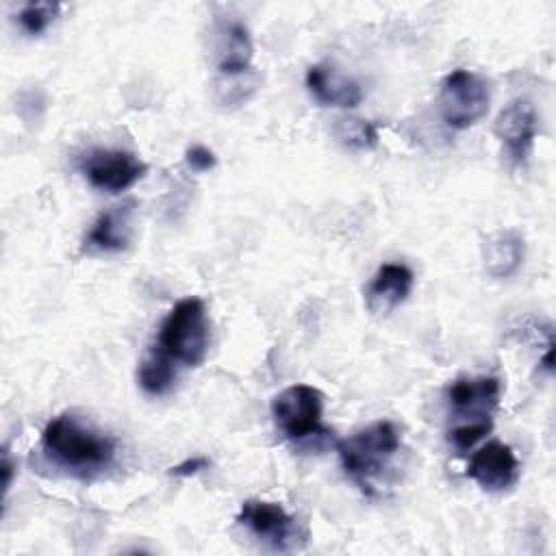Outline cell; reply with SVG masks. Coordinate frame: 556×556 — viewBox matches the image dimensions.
Listing matches in <instances>:
<instances>
[{
	"instance_id": "16",
	"label": "cell",
	"mask_w": 556,
	"mask_h": 556,
	"mask_svg": "<svg viewBox=\"0 0 556 556\" xmlns=\"http://www.w3.org/2000/svg\"><path fill=\"white\" fill-rule=\"evenodd\" d=\"M137 382L146 395L161 397L169 393L176 382V363L154 345L137 367Z\"/></svg>"
},
{
	"instance_id": "11",
	"label": "cell",
	"mask_w": 556,
	"mask_h": 556,
	"mask_svg": "<svg viewBox=\"0 0 556 556\" xmlns=\"http://www.w3.org/2000/svg\"><path fill=\"white\" fill-rule=\"evenodd\" d=\"M445 397L460 417H491L502 397V380L497 376H463L447 387Z\"/></svg>"
},
{
	"instance_id": "1",
	"label": "cell",
	"mask_w": 556,
	"mask_h": 556,
	"mask_svg": "<svg viewBox=\"0 0 556 556\" xmlns=\"http://www.w3.org/2000/svg\"><path fill=\"white\" fill-rule=\"evenodd\" d=\"M41 452L74 478H93L115 463V439L76 413H59L41 430Z\"/></svg>"
},
{
	"instance_id": "3",
	"label": "cell",
	"mask_w": 556,
	"mask_h": 556,
	"mask_svg": "<svg viewBox=\"0 0 556 556\" xmlns=\"http://www.w3.org/2000/svg\"><path fill=\"white\" fill-rule=\"evenodd\" d=\"M208 343L206 304L195 295L178 300L161 321L156 348L180 367H200L208 354Z\"/></svg>"
},
{
	"instance_id": "10",
	"label": "cell",
	"mask_w": 556,
	"mask_h": 556,
	"mask_svg": "<svg viewBox=\"0 0 556 556\" xmlns=\"http://www.w3.org/2000/svg\"><path fill=\"white\" fill-rule=\"evenodd\" d=\"M135 200L115 204L102 211L89 226L83 239V252L87 254H119L132 241Z\"/></svg>"
},
{
	"instance_id": "17",
	"label": "cell",
	"mask_w": 556,
	"mask_h": 556,
	"mask_svg": "<svg viewBox=\"0 0 556 556\" xmlns=\"http://www.w3.org/2000/svg\"><path fill=\"white\" fill-rule=\"evenodd\" d=\"M258 89V76L250 70L237 76H219L215 80V102L222 106H239L248 102Z\"/></svg>"
},
{
	"instance_id": "18",
	"label": "cell",
	"mask_w": 556,
	"mask_h": 556,
	"mask_svg": "<svg viewBox=\"0 0 556 556\" xmlns=\"http://www.w3.org/2000/svg\"><path fill=\"white\" fill-rule=\"evenodd\" d=\"M334 135L343 146H348L352 150H374L380 141L376 124H371L369 119H358V117L337 119Z\"/></svg>"
},
{
	"instance_id": "7",
	"label": "cell",
	"mask_w": 556,
	"mask_h": 556,
	"mask_svg": "<svg viewBox=\"0 0 556 556\" xmlns=\"http://www.w3.org/2000/svg\"><path fill=\"white\" fill-rule=\"evenodd\" d=\"M78 167L93 189L106 193H122L130 189L148 172V165L135 152L109 148H96L87 152Z\"/></svg>"
},
{
	"instance_id": "14",
	"label": "cell",
	"mask_w": 556,
	"mask_h": 556,
	"mask_svg": "<svg viewBox=\"0 0 556 556\" xmlns=\"http://www.w3.org/2000/svg\"><path fill=\"white\" fill-rule=\"evenodd\" d=\"M254 43L248 26L243 22H228L219 30L217 48H215V63L219 76H237L245 74L252 67Z\"/></svg>"
},
{
	"instance_id": "9",
	"label": "cell",
	"mask_w": 556,
	"mask_h": 556,
	"mask_svg": "<svg viewBox=\"0 0 556 556\" xmlns=\"http://www.w3.org/2000/svg\"><path fill=\"white\" fill-rule=\"evenodd\" d=\"M519 471L515 450L508 443L489 441L471 454L465 476L489 493H502L519 480Z\"/></svg>"
},
{
	"instance_id": "19",
	"label": "cell",
	"mask_w": 556,
	"mask_h": 556,
	"mask_svg": "<svg viewBox=\"0 0 556 556\" xmlns=\"http://www.w3.org/2000/svg\"><path fill=\"white\" fill-rule=\"evenodd\" d=\"M61 4L59 2H48V0H39V2H28L20 9L17 13V22L24 28V33L28 35H39L43 33L59 15Z\"/></svg>"
},
{
	"instance_id": "22",
	"label": "cell",
	"mask_w": 556,
	"mask_h": 556,
	"mask_svg": "<svg viewBox=\"0 0 556 556\" xmlns=\"http://www.w3.org/2000/svg\"><path fill=\"white\" fill-rule=\"evenodd\" d=\"M208 465H211V460L206 456H191V458H185L182 463L169 467L167 473L174 478H191V476L204 471Z\"/></svg>"
},
{
	"instance_id": "5",
	"label": "cell",
	"mask_w": 556,
	"mask_h": 556,
	"mask_svg": "<svg viewBox=\"0 0 556 556\" xmlns=\"http://www.w3.org/2000/svg\"><path fill=\"white\" fill-rule=\"evenodd\" d=\"M237 523L276 552H298L308 543L306 528L276 502L245 500Z\"/></svg>"
},
{
	"instance_id": "23",
	"label": "cell",
	"mask_w": 556,
	"mask_h": 556,
	"mask_svg": "<svg viewBox=\"0 0 556 556\" xmlns=\"http://www.w3.org/2000/svg\"><path fill=\"white\" fill-rule=\"evenodd\" d=\"M0 473H2V493L7 497L11 482H13V473H15V463L9 454V447H2V463H0Z\"/></svg>"
},
{
	"instance_id": "13",
	"label": "cell",
	"mask_w": 556,
	"mask_h": 556,
	"mask_svg": "<svg viewBox=\"0 0 556 556\" xmlns=\"http://www.w3.org/2000/svg\"><path fill=\"white\" fill-rule=\"evenodd\" d=\"M306 89L313 100L321 106L354 109L363 100V89L358 80L341 74L337 67L326 63H315L306 70Z\"/></svg>"
},
{
	"instance_id": "6",
	"label": "cell",
	"mask_w": 556,
	"mask_h": 556,
	"mask_svg": "<svg viewBox=\"0 0 556 556\" xmlns=\"http://www.w3.org/2000/svg\"><path fill=\"white\" fill-rule=\"evenodd\" d=\"M324 395L313 384L285 387L271 400V417L280 434L289 441H304L321 430Z\"/></svg>"
},
{
	"instance_id": "8",
	"label": "cell",
	"mask_w": 556,
	"mask_h": 556,
	"mask_svg": "<svg viewBox=\"0 0 556 556\" xmlns=\"http://www.w3.org/2000/svg\"><path fill=\"white\" fill-rule=\"evenodd\" d=\"M493 132L513 165H523L539 135V113L528 98L510 100L495 117Z\"/></svg>"
},
{
	"instance_id": "15",
	"label": "cell",
	"mask_w": 556,
	"mask_h": 556,
	"mask_svg": "<svg viewBox=\"0 0 556 556\" xmlns=\"http://www.w3.org/2000/svg\"><path fill=\"white\" fill-rule=\"evenodd\" d=\"M526 258V241L517 230H497L484 239L482 261L491 278L515 276Z\"/></svg>"
},
{
	"instance_id": "2",
	"label": "cell",
	"mask_w": 556,
	"mask_h": 556,
	"mask_svg": "<svg viewBox=\"0 0 556 556\" xmlns=\"http://www.w3.org/2000/svg\"><path fill=\"white\" fill-rule=\"evenodd\" d=\"M402 450V432L391 419H378L363 430L337 441V454L345 476L365 493L374 495Z\"/></svg>"
},
{
	"instance_id": "21",
	"label": "cell",
	"mask_w": 556,
	"mask_h": 556,
	"mask_svg": "<svg viewBox=\"0 0 556 556\" xmlns=\"http://www.w3.org/2000/svg\"><path fill=\"white\" fill-rule=\"evenodd\" d=\"M185 163L193 172H211L217 165V156H215V152L211 148H206L202 143H195V146L187 148Z\"/></svg>"
},
{
	"instance_id": "12",
	"label": "cell",
	"mask_w": 556,
	"mask_h": 556,
	"mask_svg": "<svg viewBox=\"0 0 556 556\" xmlns=\"http://www.w3.org/2000/svg\"><path fill=\"white\" fill-rule=\"evenodd\" d=\"M415 276L404 263H382L365 287V306L374 315L393 313L413 291Z\"/></svg>"
},
{
	"instance_id": "20",
	"label": "cell",
	"mask_w": 556,
	"mask_h": 556,
	"mask_svg": "<svg viewBox=\"0 0 556 556\" xmlns=\"http://www.w3.org/2000/svg\"><path fill=\"white\" fill-rule=\"evenodd\" d=\"M493 430V421L491 417H482V419H469L463 421L458 426H454L447 432V441L456 452H467L471 447H476V443H480L489 432Z\"/></svg>"
},
{
	"instance_id": "4",
	"label": "cell",
	"mask_w": 556,
	"mask_h": 556,
	"mask_svg": "<svg viewBox=\"0 0 556 556\" xmlns=\"http://www.w3.org/2000/svg\"><path fill=\"white\" fill-rule=\"evenodd\" d=\"M437 104L445 126L452 130H467L489 113V80L471 70H452L439 85Z\"/></svg>"
}]
</instances>
